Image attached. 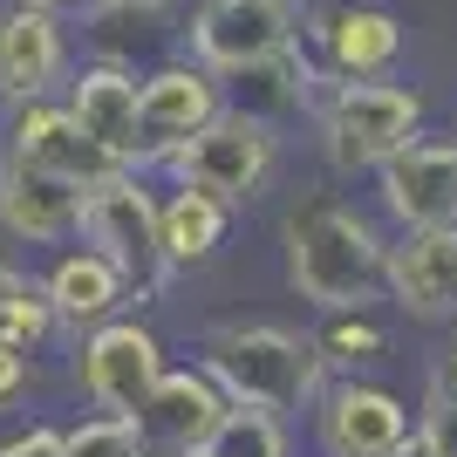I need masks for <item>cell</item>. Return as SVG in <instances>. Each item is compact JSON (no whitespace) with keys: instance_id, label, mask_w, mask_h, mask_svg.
Listing matches in <instances>:
<instances>
[{"instance_id":"cell-1","label":"cell","mask_w":457,"mask_h":457,"mask_svg":"<svg viewBox=\"0 0 457 457\" xmlns=\"http://www.w3.org/2000/svg\"><path fill=\"white\" fill-rule=\"evenodd\" d=\"M287 246V287L321 314H369L389 301V239L369 226L342 198H307L301 212H287L280 226Z\"/></svg>"},{"instance_id":"cell-2","label":"cell","mask_w":457,"mask_h":457,"mask_svg":"<svg viewBox=\"0 0 457 457\" xmlns=\"http://www.w3.org/2000/svg\"><path fill=\"white\" fill-rule=\"evenodd\" d=\"M198 376L232 403V410H267V417H294L307 403H321V355L307 335L280 321H226L205 335V362Z\"/></svg>"},{"instance_id":"cell-3","label":"cell","mask_w":457,"mask_h":457,"mask_svg":"<svg viewBox=\"0 0 457 457\" xmlns=\"http://www.w3.org/2000/svg\"><path fill=\"white\" fill-rule=\"evenodd\" d=\"M76 239L123 273V287L137 301H157V287L171 280L164 253H157V198L144 191L137 171H116V178L82 191L76 198Z\"/></svg>"},{"instance_id":"cell-4","label":"cell","mask_w":457,"mask_h":457,"mask_svg":"<svg viewBox=\"0 0 457 457\" xmlns=\"http://www.w3.org/2000/svg\"><path fill=\"white\" fill-rule=\"evenodd\" d=\"M410 137H423V96L403 82H342L321 110V151L335 171H382Z\"/></svg>"},{"instance_id":"cell-5","label":"cell","mask_w":457,"mask_h":457,"mask_svg":"<svg viewBox=\"0 0 457 457\" xmlns=\"http://www.w3.org/2000/svg\"><path fill=\"white\" fill-rule=\"evenodd\" d=\"M273 164H280V137H273L267 123L239 116V110H219L205 130L171 157V178H178V191H205L212 205L232 212V205H246V198L267 191Z\"/></svg>"},{"instance_id":"cell-6","label":"cell","mask_w":457,"mask_h":457,"mask_svg":"<svg viewBox=\"0 0 457 457\" xmlns=\"http://www.w3.org/2000/svg\"><path fill=\"white\" fill-rule=\"evenodd\" d=\"M219 110H226V89H219V76H205L198 62H157L151 76H137V151H130V171L171 164Z\"/></svg>"},{"instance_id":"cell-7","label":"cell","mask_w":457,"mask_h":457,"mask_svg":"<svg viewBox=\"0 0 457 457\" xmlns=\"http://www.w3.org/2000/svg\"><path fill=\"white\" fill-rule=\"evenodd\" d=\"M185 35H191V62L226 82L253 62L294 48V0H198Z\"/></svg>"},{"instance_id":"cell-8","label":"cell","mask_w":457,"mask_h":457,"mask_svg":"<svg viewBox=\"0 0 457 457\" xmlns=\"http://www.w3.org/2000/svg\"><path fill=\"white\" fill-rule=\"evenodd\" d=\"M164 376V342L144 321H103L76 342V382L103 417H137L151 382Z\"/></svg>"},{"instance_id":"cell-9","label":"cell","mask_w":457,"mask_h":457,"mask_svg":"<svg viewBox=\"0 0 457 457\" xmlns=\"http://www.w3.org/2000/svg\"><path fill=\"white\" fill-rule=\"evenodd\" d=\"M376 191L403 232L457 226V137H410L376 171Z\"/></svg>"},{"instance_id":"cell-10","label":"cell","mask_w":457,"mask_h":457,"mask_svg":"<svg viewBox=\"0 0 457 457\" xmlns=\"http://www.w3.org/2000/svg\"><path fill=\"white\" fill-rule=\"evenodd\" d=\"M314 437H321V457H403V444H410V410H403L396 389L348 376V382H335V389H321Z\"/></svg>"},{"instance_id":"cell-11","label":"cell","mask_w":457,"mask_h":457,"mask_svg":"<svg viewBox=\"0 0 457 457\" xmlns=\"http://www.w3.org/2000/svg\"><path fill=\"white\" fill-rule=\"evenodd\" d=\"M0 151H14L21 164H35V171L62 178V185H103V178H116L123 164H116L110 151H96L89 137L69 123V110L62 103H21V110H7V123H0Z\"/></svg>"},{"instance_id":"cell-12","label":"cell","mask_w":457,"mask_h":457,"mask_svg":"<svg viewBox=\"0 0 457 457\" xmlns=\"http://www.w3.org/2000/svg\"><path fill=\"white\" fill-rule=\"evenodd\" d=\"M55 82H69V35H62V21L7 0L0 7V103L7 110L48 103Z\"/></svg>"},{"instance_id":"cell-13","label":"cell","mask_w":457,"mask_h":457,"mask_svg":"<svg viewBox=\"0 0 457 457\" xmlns=\"http://www.w3.org/2000/svg\"><path fill=\"white\" fill-rule=\"evenodd\" d=\"M389 301L410 321H457V226H423L389 246Z\"/></svg>"},{"instance_id":"cell-14","label":"cell","mask_w":457,"mask_h":457,"mask_svg":"<svg viewBox=\"0 0 457 457\" xmlns=\"http://www.w3.org/2000/svg\"><path fill=\"white\" fill-rule=\"evenodd\" d=\"M232 403L212 389L198 369H164V376L151 382V396H144V410H137V437H144V451H171V457H191L198 444L212 437V423L226 417Z\"/></svg>"},{"instance_id":"cell-15","label":"cell","mask_w":457,"mask_h":457,"mask_svg":"<svg viewBox=\"0 0 457 457\" xmlns=\"http://www.w3.org/2000/svg\"><path fill=\"white\" fill-rule=\"evenodd\" d=\"M76 185L21 164L14 151H0V232L21 246H62L76 239Z\"/></svg>"},{"instance_id":"cell-16","label":"cell","mask_w":457,"mask_h":457,"mask_svg":"<svg viewBox=\"0 0 457 457\" xmlns=\"http://www.w3.org/2000/svg\"><path fill=\"white\" fill-rule=\"evenodd\" d=\"M69 123L89 137L96 151H110L123 171H130L137 151V69H116V62H89L82 76H69Z\"/></svg>"},{"instance_id":"cell-17","label":"cell","mask_w":457,"mask_h":457,"mask_svg":"<svg viewBox=\"0 0 457 457\" xmlns=\"http://www.w3.org/2000/svg\"><path fill=\"white\" fill-rule=\"evenodd\" d=\"M314 35H321L328 76L342 82H382L403 55V21L389 7H335L314 21Z\"/></svg>"},{"instance_id":"cell-18","label":"cell","mask_w":457,"mask_h":457,"mask_svg":"<svg viewBox=\"0 0 457 457\" xmlns=\"http://www.w3.org/2000/svg\"><path fill=\"white\" fill-rule=\"evenodd\" d=\"M41 301H48V321H55V328L89 335V328H103V321H116V314H123L130 287H123V273H116L110 260H96V253L82 246V253H62L55 267H48Z\"/></svg>"},{"instance_id":"cell-19","label":"cell","mask_w":457,"mask_h":457,"mask_svg":"<svg viewBox=\"0 0 457 457\" xmlns=\"http://www.w3.org/2000/svg\"><path fill=\"white\" fill-rule=\"evenodd\" d=\"M232 96H226V110L253 116V123H287V116H301L314 110V69L301 62V48H280V55L267 62H253V69H239V76H226Z\"/></svg>"},{"instance_id":"cell-20","label":"cell","mask_w":457,"mask_h":457,"mask_svg":"<svg viewBox=\"0 0 457 457\" xmlns=\"http://www.w3.org/2000/svg\"><path fill=\"white\" fill-rule=\"evenodd\" d=\"M219 239H226V205H212L205 191H171L157 205V253H164L171 273L205 267L219 253Z\"/></svg>"},{"instance_id":"cell-21","label":"cell","mask_w":457,"mask_h":457,"mask_svg":"<svg viewBox=\"0 0 457 457\" xmlns=\"http://www.w3.org/2000/svg\"><path fill=\"white\" fill-rule=\"evenodd\" d=\"M171 7L178 0H96V62H116V69H130L137 48H157L171 28Z\"/></svg>"},{"instance_id":"cell-22","label":"cell","mask_w":457,"mask_h":457,"mask_svg":"<svg viewBox=\"0 0 457 457\" xmlns=\"http://www.w3.org/2000/svg\"><path fill=\"white\" fill-rule=\"evenodd\" d=\"M55 335V321H48V301H41V280H28L21 267H7L0 260V348H41Z\"/></svg>"},{"instance_id":"cell-23","label":"cell","mask_w":457,"mask_h":457,"mask_svg":"<svg viewBox=\"0 0 457 457\" xmlns=\"http://www.w3.org/2000/svg\"><path fill=\"white\" fill-rule=\"evenodd\" d=\"M191 457H287V430L267 410H226Z\"/></svg>"},{"instance_id":"cell-24","label":"cell","mask_w":457,"mask_h":457,"mask_svg":"<svg viewBox=\"0 0 457 457\" xmlns=\"http://www.w3.org/2000/svg\"><path fill=\"white\" fill-rule=\"evenodd\" d=\"M321 369H362L376 355H389V335H382L376 314H321V335H307Z\"/></svg>"},{"instance_id":"cell-25","label":"cell","mask_w":457,"mask_h":457,"mask_svg":"<svg viewBox=\"0 0 457 457\" xmlns=\"http://www.w3.org/2000/svg\"><path fill=\"white\" fill-rule=\"evenodd\" d=\"M417 437L430 444L437 457H457V369H451V355L430 369V396H423V423H417Z\"/></svg>"},{"instance_id":"cell-26","label":"cell","mask_w":457,"mask_h":457,"mask_svg":"<svg viewBox=\"0 0 457 457\" xmlns=\"http://www.w3.org/2000/svg\"><path fill=\"white\" fill-rule=\"evenodd\" d=\"M62 457H151L130 417H89L76 430H62Z\"/></svg>"},{"instance_id":"cell-27","label":"cell","mask_w":457,"mask_h":457,"mask_svg":"<svg viewBox=\"0 0 457 457\" xmlns=\"http://www.w3.org/2000/svg\"><path fill=\"white\" fill-rule=\"evenodd\" d=\"M0 457H62V430L55 423H28L14 437H0Z\"/></svg>"},{"instance_id":"cell-28","label":"cell","mask_w":457,"mask_h":457,"mask_svg":"<svg viewBox=\"0 0 457 457\" xmlns=\"http://www.w3.org/2000/svg\"><path fill=\"white\" fill-rule=\"evenodd\" d=\"M28 382H35V362H28L21 348H0V410L28 396Z\"/></svg>"},{"instance_id":"cell-29","label":"cell","mask_w":457,"mask_h":457,"mask_svg":"<svg viewBox=\"0 0 457 457\" xmlns=\"http://www.w3.org/2000/svg\"><path fill=\"white\" fill-rule=\"evenodd\" d=\"M21 7H35V14H55V21H62L69 7H89V0H21Z\"/></svg>"},{"instance_id":"cell-30","label":"cell","mask_w":457,"mask_h":457,"mask_svg":"<svg viewBox=\"0 0 457 457\" xmlns=\"http://www.w3.org/2000/svg\"><path fill=\"white\" fill-rule=\"evenodd\" d=\"M451 369H457V348H451Z\"/></svg>"},{"instance_id":"cell-31","label":"cell","mask_w":457,"mask_h":457,"mask_svg":"<svg viewBox=\"0 0 457 457\" xmlns=\"http://www.w3.org/2000/svg\"><path fill=\"white\" fill-rule=\"evenodd\" d=\"M178 7H185V0H178Z\"/></svg>"}]
</instances>
